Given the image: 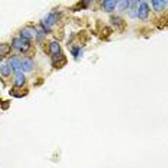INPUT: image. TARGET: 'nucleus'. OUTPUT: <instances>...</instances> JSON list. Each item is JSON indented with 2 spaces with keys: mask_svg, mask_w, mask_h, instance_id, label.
<instances>
[{
  "mask_svg": "<svg viewBox=\"0 0 168 168\" xmlns=\"http://www.w3.org/2000/svg\"><path fill=\"white\" fill-rule=\"evenodd\" d=\"M12 45L14 48L19 50L22 52L27 51L30 47V44L27 40H25L23 38H15L13 40Z\"/></svg>",
  "mask_w": 168,
  "mask_h": 168,
  "instance_id": "1",
  "label": "nucleus"
},
{
  "mask_svg": "<svg viewBox=\"0 0 168 168\" xmlns=\"http://www.w3.org/2000/svg\"><path fill=\"white\" fill-rule=\"evenodd\" d=\"M37 30L34 27H25L20 32V35H21L23 39L25 40H29V39H32L35 37L37 35Z\"/></svg>",
  "mask_w": 168,
  "mask_h": 168,
  "instance_id": "2",
  "label": "nucleus"
},
{
  "mask_svg": "<svg viewBox=\"0 0 168 168\" xmlns=\"http://www.w3.org/2000/svg\"><path fill=\"white\" fill-rule=\"evenodd\" d=\"M149 12H150L149 6H148L146 3H145V2L141 3L139 9H138V15H139V17L141 18V19H146L148 18V15H149Z\"/></svg>",
  "mask_w": 168,
  "mask_h": 168,
  "instance_id": "3",
  "label": "nucleus"
},
{
  "mask_svg": "<svg viewBox=\"0 0 168 168\" xmlns=\"http://www.w3.org/2000/svg\"><path fill=\"white\" fill-rule=\"evenodd\" d=\"M9 63L13 71L19 72V71L22 68V63L20 59L18 56H12L10 59L9 60Z\"/></svg>",
  "mask_w": 168,
  "mask_h": 168,
  "instance_id": "4",
  "label": "nucleus"
},
{
  "mask_svg": "<svg viewBox=\"0 0 168 168\" xmlns=\"http://www.w3.org/2000/svg\"><path fill=\"white\" fill-rule=\"evenodd\" d=\"M57 19H58V14H55V13L50 14L45 19V24L44 25H45V27H50V25H52L54 23H56Z\"/></svg>",
  "mask_w": 168,
  "mask_h": 168,
  "instance_id": "5",
  "label": "nucleus"
},
{
  "mask_svg": "<svg viewBox=\"0 0 168 168\" xmlns=\"http://www.w3.org/2000/svg\"><path fill=\"white\" fill-rule=\"evenodd\" d=\"M117 5V1L114 0H106L103 2V9L107 12H111L115 9Z\"/></svg>",
  "mask_w": 168,
  "mask_h": 168,
  "instance_id": "6",
  "label": "nucleus"
},
{
  "mask_svg": "<svg viewBox=\"0 0 168 168\" xmlns=\"http://www.w3.org/2000/svg\"><path fill=\"white\" fill-rule=\"evenodd\" d=\"M33 61L30 58H25L22 62V69L25 71H30L33 68Z\"/></svg>",
  "mask_w": 168,
  "mask_h": 168,
  "instance_id": "7",
  "label": "nucleus"
},
{
  "mask_svg": "<svg viewBox=\"0 0 168 168\" xmlns=\"http://www.w3.org/2000/svg\"><path fill=\"white\" fill-rule=\"evenodd\" d=\"M25 75L22 73V72H17L16 76H15V81H14V83H15V86L18 87H22L25 83Z\"/></svg>",
  "mask_w": 168,
  "mask_h": 168,
  "instance_id": "8",
  "label": "nucleus"
},
{
  "mask_svg": "<svg viewBox=\"0 0 168 168\" xmlns=\"http://www.w3.org/2000/svg\"><path fill=\"white\" fill-rule=\"evenodd\" d=\"M167 1H162V0H153L152 4H153V7L155 9V10L161 11L164 9V7L166 6Z\"/></svg>",
  "mask_w": 168,
  "mask_h": 168,
  "instance_id": "9",
  "label": "nucleus"
},
{
  "mask_svg": "<svg viewBox=\"0 0 168 168\" xmlns=\"http://www.w3.org/2000/svg\"><path fill=\"white\" fill-rule=\"evenodd\" d=\"M11 50L10 45L7 43L0 44V56L8 55Z\"/></svg>",
  "mask_w": 168,
  "mask_h": 168,
  "instance_id": "10",
  "label": "nucleus"
},
{
  "mask_svg": "<svg viewBox=\"0 0 168 168\" xmlns=\"http://www.w3.org/2000/svg\"><path fill=\"white\" fill-rule=\"evenodd\" d=\"M50 50L52 54L56 56V55L61 53V47L60 45L57 42H52L50 45Z\"/></svg>",
  "mask_w": 168,
  "mask_h": 168,
  "instance_id": "11",
  "label": "nucleus"
},
{
  "mask_svg": "<svg viewBox=\"0 0 168 168\" xmlns=\"http://www.w3.org/2000/svg\"><path fill=\"white\" fill-rule=\"evenodd\" d=\"M10 67L9 66L7 65V64H3V65L0 66V73L2 74V76H9L10 75Z\"/></svg>",
  "mask_w": 168,
  "mask_h": 168,
  "instance_id": "12",
  "label": "nucleus"
},
{
  "mask_svg": "<svg viewBox=\"0 0 168 168\" xmlns=\"http://www.w3.org/2000/svg\"><path fill=\"white\" fill-rule=\"evenodd\" d=\"M130 1H125V0H124V1H120L119 4V9H120V11H123L125 10V9H127L128 7H129V5H130Z\"/></svg>",
  "mask_w": 168,
  "mask_h": 168,
  "instance_id": "13",
  "label": "nucleus"
},
{
  "mask_svg": "<svg viewBox=\"0 0 168 168\" xmlns=\"http://www.w3.org/2000/svg\"><path fill=\"white\" fill-rule=\"evenodd\" d=\"M137 2H133V4H132V7H131V9H130V15L131 17H135L138 14V11L136 10V5H137V4H136Z\"/></svg>",
  "mask_w": 168,
  "mask_h": 168,
  "instance_id": "14",
  "label": "nucleus"
},
{
  "mask_svg": "<svg viewBox=\"0 0 168 168\" xmlns=\"http://www.w3.org/2000/svg\"><path fill=\"white\" fill-rule=\"evenodd\" d=\"M1 61H2V57L0 56V62H1Z\"/></svg>",
  "mask_w": 168,
  "mask_h": 168,
  "instance_id": "15",
  "label": "nucleus"
}]
</instances>
